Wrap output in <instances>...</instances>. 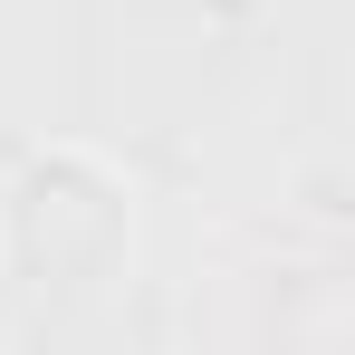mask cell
I'll use <instances>...</instances> for the list:
<instances>
[{"label": "cell", "mask_w": 355, "mask_h": 355, "mask_svg": "<svg viewBox=\"0 0 355 355\" xmlns=\"http://www.w3.org/2000/svg\"><path fill=\"white\" fill-rule=\"evenodd\" d=\"M135 269V182L96 144H39L0 182V279L29 307H96Z\"/></svg>", "instance_id": "obj_1"}]
</instances>
